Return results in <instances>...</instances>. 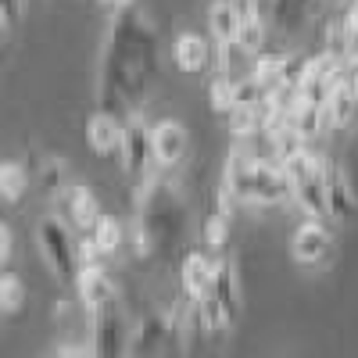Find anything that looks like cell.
<instances>
[{
    "label": "cell",
    "instance_id": "1",
    "mask_svg": "<svg viewBox=\"0 0 358 358\" xmlns=\"http://www.w3.org/2000/svg\"><path fill=\"white\" fill-rule=\"evenodd\" d=\"M155 29L143 22L140 8H118L115 22L108 29V43L101 54V111L118 115H136L140 97L147 94V83L155 79Z\"/></svg>",
    "mask_w": 358,
    "mask_h": 358
},
{
    "label": "cell",
    "instance_id": "2",
    "mask_svg": "<svg viewBox=\"0 0 358 358\" xmlns=\"http://www.w3.org/2000/svg\"><path fill=\"white\" fill-rule=\"evenodd\" d=\"M222 183L236 194L241 204H287L290 201V183L287 172L276 158H262L255 155L248 140H233L229 155H226V169H222Z\"/></svg>",
    "mask_w": 358,
    "mask_h": 358
},
{
    "label": "cell",
    "instance_id": "3",
    "mask_svg": "<svg viewBox=\"0 0 358 358\" xmlns=\"http://www.w3.org/2000/svg\"><path fill=\"white\" fill-rule=\"evenodd\" d=\"M326 158L312 155L308 147H301L294 158L283 162L287 183H290V201L301 208L308 219H326L330 204H326Z\"/></svg>",
    "mask_w": 358,
    "mask_h": 358
},
{
    "label": "cell",
    "instance_id": "4",
    "mask_svg": "<svg viewBox=\"0 0 358 358\" xmlns=\"http://www.w3.org/2000/svg\"><path fill=\"white\" fill-rule=\"evenodd\" d=\"M36 248L54 273V280L76 283L79 276V236L65 215H43L36 222Z\"/></svg>",
    "mask_w": 358,
    "mask_h": 358
},
{
    "label": "cell",
    "instance_id": "5",
    "mask_svg": "<svg viewBox=\"0 0 358 358\" xmlns=\"http://www.w3.org/2000/svg\"><path fill=\"white\" fill-rule=\"evenodd\" d=\"M129 326L118 301L90 312V355L94 358H129Z\"/></svg>",
    "mask_w": 358,
    "mask_h": 358
},
{
    "label": "cell",
    "instance_id": "6",
    "mask_svg": "<svg viewBox=\"0 0 358 358\" xmlns=\"http://www.w3.org/2000/svg\"><path fill=\"white\" fill-rule=\"evenodd\" d=\"M348 62L341 54L334 50H322V54H312L305 62V72H301V83H297V94H301L305 101L312 104H326V97H330V90L348 76Z\"/></svg>",
    "mask_w": 358,
    "mask_h": 358
},
{
    "label": "cell",
    "instance_id": "7",
    "mask_svg": "<svg viewBox=\"0 0 358 358\" xmlns=\"http://www.w3.org/2000/svg\"><path fill=\"white\" fill-rule=\"evenodd\" d=\"M176 351H179V337L165 315L151 312L136 322L129 341V358H176Z\"/></svg>",
    "mask_w": 358,
    "mask_h": 358
},
{
    "label": "cell",
    "instance_id": "8",
    "mask_svg": "<svg viewBox=\"0 0 358 358\" xmlns=\"http://www.w3.org/2000/svg\"><path fill=\"white\" fill-rule=\"evenodd\" d=\"M118 162H122V172L133 179H147L155 162L151 151V126L143 122L140 115L126 118V129H122V143H118Z\"/></svg>",
    "mask_w": 358,
    "mask_h": 358
},
{
    "label": "cell",
    "instance_id": "9",
    "mask_svg": "<svg viewBox=\"0 0 358 358\" xmlns=\"http://www.w3.org/2000/svg\"><path fill=\"white\" fill-rule=\"evenodd\" d=\"M290 255H294V262H301V265L330 262V255H334V233L322 226V219H305L301 226L294 229Z\"/></svg>",
    "mask_w": 358,
    "mask_h": 358
},
{
    "label": "cell",
    "instance_id": "10",
    "mask_svg": "<svg viewBox=\"0 0 358 358\" xmlns=\"http://www.w3.org/2000/svg\"><path fill=\"white\" fill-rule=\"evenodd\" d=\"M151 151H155V165L158 169H176L183 165L187 151H190V133L183 122L165 118V122L151 126Z\"/></svg>",
    "mask_w": 358,
    "mask_h": 358
},
{
    "label": "cell",
    "instance_id": "11",
    "mask_svg": "<svg viewBox=\"0 0 358 358\" xmlns=\"http://www.w3.org/2000/svg\"><path fill=\"white\" fill-rule=\"evenodd\" d=\"M76 290H79V301L86 312H97L111 301H118V287L108 276L104 265H79V276H76Z\"/></svg>",
    "mask_w": 358,
    "mask_h": 358
},
{
    "label": "cell",
    "instance_id": "12",
    "mask_svg": "<svg viewBox=\"0 0 358 358\" xmlns=\"http://www.w3.org/2000/svg\"><path fill=\"white\" fill-rule=\"evenodd\" d=\"M326 204H330V219H337V222L358 215V194L351 187V176L337 162L326 165Z\"/></svg>",
    "mask_w": 358,
    "mask_h": 358
},
{
    "label": "cell",
    "instance_id": "13",
    "mask_svg": "<svg viewBox=\"0 0 358 358\" xmlns=\"http://www.w3.org/2000/svg\"><path fill=\"white\" fill-rule=\"evenodd\" d=\"M62 204H65V219H69L79 233H90V229L97 226V219L104 215L97 194L90 190V187H83V183H72V187L62 194Z\"/></svg>",
    "mask_w": 358,
    "mask_h": 358
},
{
    "label": "cell",
    "instance_id": "14",
    "mask_svg": "<svg viewBox=\"0 0 358 358\" xmlns=\"http://www.w3.org/2000/svg\"><path fill=\"white\" fill-rule=\"evenodd\" d=\"M326 118H330V129H348L351 126V115L358 108V69H351L326 97Z\"/></svg>",
    "mask_w": 358,
    "mask_h": 358
},
{
    "label": "cell",
    "instance_id": "15",
    "mask_svg": "<svg viewBox=\"0 0 358 358\" xmlns=\"http://www.w3.org/2000/svg\"><path fill=\"white\" fill-rule=\"evenodd\" d=\"M122 129H126V122H118L111 111H94V115L86 118V143H90V151L101 155V158L118 155Z\"/></svg>",
    "mask_w": 358,
    "mask_h": 358
},
{
    "label": "cell",
    "instance_id": "16",
    "mask_svg": "<svg viewBox=\"0 0 358 358\" xmlns=\"http://www.w3.org/2000/svg\"><path fill=\"white\" fill-rule=\"evenodd\" d=\"M179 283H183V294L190 301L204 297L215 283V258H208L204 251H190L183 258V268H179Z\"/></svg>",
    "mask_w": 358,
    "mask_h": 358
},
{
    "label": "cell",
    "instance_id": "17",
    "mask_svg": "<svg viewBox=\"0 0 358 358\" xmlns=\"http://www.w3.org/2000/svg\"><path fill=\"white\" fill-rule=\"evenodd\" d=\"M287 126L301 136L305 143H312V140H319L322 133H330V118H326V108H322V104H312V101H305V97H297L294 108L287 111Z\"/></svg>",
    "mask_w": 358,
    "mask_h": 358
},
{
    "label": "cell",
    "instance_id": "18",
    "mask_svg": "<svg viewBox=\"0 0 358 358\" xmlns=\"http://www.w3.org/2000/svg\"><path fill=\"white\" fill-rule=\"evenodd\" d=\"M172 62H176L179 72L197 76V72H204L208 65H212V47H208V40L197 36V33H183L172 43Z\"/></svg>",
    "mask_w": 358,
    "mask_h": 358
},
{
    "label": "cell",
    "instance_id": "19",
    "mask_svg": "<svg viewBox=\"0 0 358 358\" xmlns=\"http://www.w3.org/2000/svg\"><path fill=\"white\" fill-rule=\"evenodd\" d=\"M212 294L222 301L229 322H236V315H241V276H236V258H219V262H215Z\"/></svg>",
    "mask_w": 358,
    "mask_h": 358
},
{
    "label": "cell",
    "instance_id": "20",
    "mask_svg": "<svg viewBox=\"0 0 358 358\" xmlns=\"http://www.w3.org/2000/svg\"><path fill=\"white\" fill-rule=\"evenodd\" d=\"M236 11L229 0H212V8H208V33H212L215 43H236Z\"/></svg>",
    "mask_w": 358,
    "mask_h": 358
},
{
    "label": "cell",
    "instance_id": "21",
    "mask_svg": "<svg viewBox=\"0 0 358 358\" xmlns=\"http://www.w3.org/2000/svg\"><path fill=\"white\" fill-rule=\"evenodd\" d=\"M194 319H197V326H201V330L204 334H222L226 330V326H233L229 322V315H226V308H222V301H219V297L212 294V290H208L204 297H197V301H194Z\"/></svg>",
    "mask_w": 358,
    "mask_h": 358
},
{
    "label": "cell",
    "instance_id": "22",
    "mask_svg": "<svg viewBox=\"0 0 358 358\" xmlns=\"http://www.w3.org/2000/svg\"><path fill=\"white\" fill-rule=\"evenodd\" d=\"M29 194V169L22 162H0V197L18 204Z\"/></svg>",
    "mask_w": 358,
    "mask_h": 358
},
{
    "label": "cell",
    "instance_id": "23",
    "mask_svg": "<svg viewBox=\"0 0 358 358\" xmlns=\"http://www.w3.org/2000/svg\"><path fill=\"white\" fill-rule=\"evenodd\" d=\"M283 62H287V54H283V50H262V54H255L251 79H255L262 90L280 86V79H283Z\"/></svg>",
    "mask_w": 358,
    "mask_h": 358
},
{
    "label": "cell",
    "instance_id": "24",
    "mask_svg": "<svg viewBox=\"0 0 358 358\" xmlns=\"http://www.w3.org/2000/svg\"><path fill=\"white\" fill-rule=\"evenodd\" d=\"M90 236L97 241V248H101L104 258L115 255V251H122V244H126V229H122V222H118L115 215H101L97 226L90 229Z\"/></svg>",
    "mask_w": 358,
    "mask_h": 358
},
{
    "label": "cell",
    "instance_id": "25",
    "mask_svg": "<svg viewBox=\"0 0 358 358\" xmlns=\"http://www.w3.org/2000/svg\"><path fill=\"white\" fill-rule=\"evenodd\" d=\"M229 133H233V140L258 136L262 133V111H258V104H236L229 111Z\"/></svg>",
    "mask_w": 358,
    "mask_h": 358
},
{
    "label": "cell",
    "instance_id": "26",
    "mask_svg": "<svg viewBox=\"0 0 358 358\" xmlns=\"http://www.w3.org/2000/svg\"><path fill=\"white\" fill-rule=\"evenodd\" d=\"M40 187H43L50 197L62 201V194L72 187V183H69V162H62V158H47L43 169H40Z\"/></svg>",
    "mask_w": 358,
    "mask_h": 358
},
{
    "label": "cell",
    "instance_id": "27",
    "mask_svg": "<svg viewBox=\"0 0 358 358\" xmlns=\"http://www.w3.org/2000/svg\"><path fill=\"white\" fill-rule=\"evenodd\" d=\"M22 305H25V283H22V276L4 268L0 273V312L15 315V312H22Z\"/></svg>",
    "mask_w": 358,
    "mask_h": 358
},
{
    "label": "cell",
    "instance_id": "28",
    "mask_svg": "<svg viewBox=\"0 0 358 358\" xmlns=\"http://www.w3.org/2000/svg\"><path fill=\"white\" fill-rule=\"evenodd\" d=\"M201 241L208 251H222L226 241H229V215L222 212H212L204 222H201Z\"/></svg>",
    "mask_w": 358,
    "mask_h": 358
},
{
    "label": "cell",
    "instance_id": "29",
    "mask_svg": "<svg viewBox=\"0 0 358 358\" xmlns=\"http://www.w3.org/2000/svg\"><path fill=\"white\" fill-rule=\"evenodd\" d=\"M233 86H236V79H233V76H222V72H219L212 83H208V104H212L219 115H229L233 104H236Z\"/></svg>",
    "mask_w": 358,
    "mask_h": 358
},
{
    "label": "cell",
    "instance_id": "30",
    "mask_svg": "<svg viewBox=\"0 0 358 358\" xmlns=\"http://www.w3.org/2000/svg\"><path fill=\"white\" fill-rule=\"evenodd\" d=\"M265 140H268V147H273V158H276L280 165H283L287 158H294V155H297V151H301V147H305V140L297 136V133H294L290 126H280V129H276L273 136H265Z\"/></svg>",
    "mask_w": 358,
    "mask_h": 358
},
{
    "label": "cell",
    "instance_id": "31",
    "mask_svg": "<svg viewBox=\"0 0 358 358\" xmlns=\"http://www.w3.org/2000/svg\"><path fill=\"white\" fill-rule=\"evenodd\" d=\"M219 47V72L222 76H233L236 72V57H241L244 50H241V43H215ZM236 79V76H233Z\"/></svg>",
    "mask_w": 358,
    "mask_h": 358
},
{
    "label": "cell",
    "instance_id": "32",
    "mask_svg": "<svg viewBox=\"0 0 358 358\" xmlns=\"http://www.w3.org/2000/svg\"><path fill=\"white\" fill-rule=\"evenodd\" d=\"M101 248H97V241H94V236H79V265H101Z\"/></svg>",
    "mask_w": 358,
    "mask_h": 358
},
{
    "label": "cell",
    "instance_id": "33",
    "mask_svg": "<svg viewBox=\"0 0 358 358\" xmlns=\"http://www.w3.org/2000/svg\"><path fill=\"white\" fill-rule=\"evenodd\" d=\"M233 4V11H236V22H255V18H262V8H258V0H229Z\"/></svg>",
    "mask_w": 358,
    "mask_h": 358
},
{
    "label": "cell",
    "instance_id": "34",
    "mask_svg": "<svg viewBox=\"0 0 358 358\" xmlns=\"http://www.w3.org/2000/svg\"><path fill=\"white\" fill-rule=\"evenodd\" d=\"M11 255H15V236H11V229H8L4 222H0V273L8 268Z\"/></svg>",
    "mask_w": 358,
    "mask_h": 358
},
{
    "label": "cell",
    "instance_id": "35",
    "mask_svg": "<svg viewBox=\"0 0 358 358\" xmlns=\"http://www.w3.org/2000/svg\"><path fill=\"white\" fill-rule=\"evenodd\" d=\"M236 208H241V201H236V194H233V190H229L226 183H219V212L233 219V215H236Z\"/></svg>",
    "mask_w": 358,
    "mask_h": 358
},
{
    "label": "cell",
    "instance_id": "36",
    "mask_svg": "<svg viewBox=\"0 0 358 358\" xmlns=\"http://www.w3.org/2000/svg\"><path fill=\"white\" fill-rule=\"evenodd\" d=\"M0 11L8 15L11 25H18L22 22V11H25V0H0Z\"/></svg>",
    "mask_w": 358,
    "mask_h": 358
},
{
    "label": "cell",
    "instance_id": "37",
    "mask_svg": "<svg viewBox=\"0 0 358 358\" xmlns=\"http://www.w3.org/2000/svg\"><path fill=\"white\" fill-rule=\"evenodd\" d=\"M57 358H94L90 351H83V348H62V355Z\"/></svg>",
    "mask_w": 358,
    "mask_h": 358
},
{
    "label": "cell",
    "instance_id": "38",
    "mask_svg": "<svg viewBox=\"0 0 358 358\" xmlns=\"http://www.w3.org/2000/svg\"><path fill=\"white\" fill-rule=\"evenodd\" d=\"M101 4H111V8H129V4H136V0H101Z\"/></svg>",
    "mask_w": 358,
    "mask_h": 358
},
{
    "label": "cell",
    "instance_id": "39",
    "mask_svg": "<svg viewBox=\"0 0 358 358\" xmlns=\"http://www.w3.org/2000/svg\"><path fill=\"white\" fill-rule=\"evenodd\" d=\"M8 25H11V22H8V15H4V11H0V33H4V29H8Z\"/></svg>",
    "mask_w": 358,
    "mask_h": 358
}]
</instances>
